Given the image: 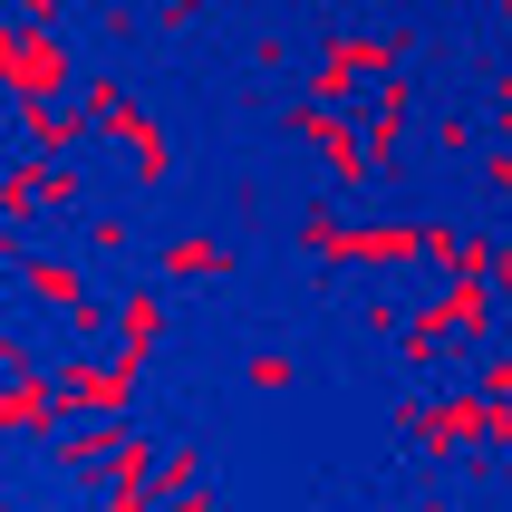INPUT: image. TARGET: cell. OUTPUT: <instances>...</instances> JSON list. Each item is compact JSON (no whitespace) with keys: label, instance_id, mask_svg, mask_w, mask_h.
Returning <instances> with one entry per match:
<instances>
[{"label":"cell","instance_id":"cell-1","mask_svg":"<svg viewBox=\"0 0 512 512\" xmlns=\"http://www.w3.org/2000/svg\"><path fill=\"white\" fill-rule=\"evenodd\" d=\"M223 242H194V232H184V242H165V271H184V281H203V271H223Z\"/></svg>","mask_w":512,"mask_h":512}]
</instances>
